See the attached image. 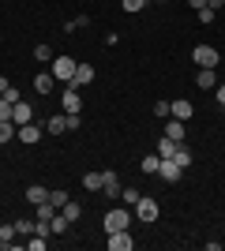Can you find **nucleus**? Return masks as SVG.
<instances>
[{
    "mask_svg": "<svg viewBox=\"0 0 225 251\" xmlns=\"http://www.w3.org/2000/svg\"><path fill=\"white\" fill-rule=\"evenodd\" d=\"M131 210H135V218H139V221H154V218L161 214V210H158V199H150V195H139V202H135Z\"/></svg>",
    "mask_w": 225,
    "mask_h": 251,
    "instance_id": "1",
    "label": "nucleus"
},
{
    "mask_svg": "<svg viewBox=\"0 0 225 251\" xmlns=\"http://www.w3.org/2000/svg\"><path fill=\"white\" fill-rule=\"evenodd\" d=\"M192 60L199 64V68H218V49H214V45H195Z\"/></svg>",
    "mask_w": 225,
    "mask_h": 251,
    "instance_id": "2",
    "label": "nucleus"
},
{
    "mask_svg": "<svg viewBox=\"0 0 225 251\" xmlns=\"http://www.w3.org/2000/svg\"><path fill=\"white\" fill-rule=\"evenodd\" d=\"M75 68H79V64H75L72 56H56V60H53V79H60V83H72Z\"/></svg>",
    "mask_w": 225,
    "mask_h": 251,
    "instance_id": "3",
    "label": "nucleus"
},
{
    "mask_svg": "<svg viewBox=\"0 0 225 251\" xmlns=\"http://www.w3.org/2000/svg\"><path fill=\"white\" fill-rule=\"evenodd\" d=\"M128 225H131V214H128V210H117V206H113V210L105 214V232L128 229Z\"/></svg>",
    "mask_w": 225,
    "mask_h": 251,
    "instance_id": "4",
    "label": "nucleus"
},
{
    "mask_svg": "<svg viewBox=\"0 0 225 251\" xmlns=\"http://www.w3.org/2000/svg\"><path fill=\"white\" fill-rule=\"evenodd\" d=\"M131 248H135V240H131V232H128V229L109 232V251H131Z\"/></svg>",
    "mask_w": 225,
    "mask_h": 251,
    "instance_id": "5",
    "label": "nucleus"
},
{
    "mask_svg": "<svg viewBox=\"0 0 225 251\" xmlns=\"http://www.w3.org/2000/svg\"><path fill=\"white\" fill-rule=\"evenodd\" d=\"M158 176L161 180H169V184H176V180L184 176V169L173 161V157H161V165H158Z\"/></svg>",
    "mask_w": 225,
    "mask_h": 251,
    "instance_id": "6",
    "label": "nucleus"
},
{
    "mask_svg": "<svg viewBox=\"0 0 225 251\" xmlns=\"http://www.w3.org/2000/svg\"><path fill=\"white\" fill-rule=\"evenodd\" d=\"M34 120V109H30V101H15L11 105V124L19 127V124H30Z\"/></svg>",
    "mask_w": 225,
    "mask_h": 251,
    "instance_id": "7",
    "label": "nucleus"
},
{
    "mask_svg": "<svg viewBox=\"0 0 225 251\" xmlns=\"http://www.w3.org/2000/svg\"><path fill=\"white\" fill-rule=\"evenodd\" d=\"M86 83H94V68H90V64H79V68H75V75H72V83H68V86L83 90Z\"/></svg>",
    "mask_w": 225,
    "mask_h": 251,
    "instance_id": "8",
    "label": "nucleus"
},
{
    "mask_svg": "<svg viewBox=\"0 0 225 251\" xmlns=\"http://www.w3.org/2000/svg\"><path fill=\"white\" fill-rule=\"evenodd\" d=\"M101 176H105V184H101V191H105L109 199H120V191H124V188H120V176H117V173H113V169H105Z\"/></svg>",
    "mask_w": 225,
    "mask_h": 251,
    "instance_id": "9",
    "label": "nucleus"
},
{
    "mask_svg": "<svg viewBox=\"0 0 225 251\" xmlns=\"http://www.w3.org/2000/svg\"><path fill=\"white\" fill-rule=\"evenodd\" d=\"M42 131H45V127H38L34 120H30V124H19V127H15V135H19L23 143H38V139H42Z\"/></svg>",
    "mask_w": 225,
    "mask_h": 251,
    "instance_id": "10",
    "label": "nucleus"
},
{
    "mask_svg": "<svg viewBox=\"0 0 225 251\" xmlns=\"http://www.w3.org/2000/svg\"><path fill=\"white\" fill-rule=\"evenodd\" d=\"M195 86H199V90H214V86H218L214 68H199V75H195Z\"/></svg>",
    "mask_w": 225,
    "mask_h": 251,
    "instance_id": "11",
    "label": "nucleus"
},
{
    "mask_svg": "<svg viewBox=\"0 0 225 251\" xmlns=\"http://www.w3.org/2000/svg\"><path fill=\"white\" fill-rule=\"evenodd\" d=\"M169 105H173V113H169V116H176V120H188V116L195 113V105L188 101V98H176V101H169Z\"/></svg>",
    "mask_w": 225,
    "mask_h": 251,
    "instance_id": "12",
    "label": "nucleus"
},
{
    "mask_svg": "<svg viewBox=\"0 0 225 251\" xmlns=\"http://www.w3.org/2000/svg\"><path fill=\"white\" fill-rule=\"evenodd\" d=\"M79 109H83V98H79L75 86H68L64 90V113H79Z\"/></svg>",
    "mask_w": 225,
    "mask_h": 251,
    "instance_id": "13",
    "label": "nucleus"
},
{
    "mask_svg": "<svg viewBox=\"0 0 225 251\" xmlns=\"http://www.w3.org/2000/svg\"><path fill=\"white\" fill-rule=\"evenodd\" d=\"M165 139H173V143H184V120H176V116H173L169 124H165Z\"/></svg>",
    "mask_w": 225,
    "mask_h": 251,
    "instance_id": "14",
    "label": "nucleus"
},
{
    "mask_svg": "<svg viewBox=\"0 0 225 251\" xmlns=\"http://www.w3.org/2000/svg\"><path fill=\"white\" fill-rule=\"evenodd\" d=\"M49 199V188H42V184H30V188H26V202H30V206H38V202H45Z\"/></svg>",
    "mask_w": 225,
    "mask_h": 251,
    "instance_id": "15",
    "label": "nucleus"
},
{
    "mask_svg": "<svg viewBox=\"0 0 225 251\" xmlns=\"http://www.w3.org/2000/svg\"><path fill=\"white\" fill-rule=\"evenodd\" d=\"M173 161H176L180 169H188V165H192V150L184 147V143H176V150H173Z\"/></svg>",
    "mask_w": 225,
    "mask_h": 251,
    "instance_id": "16",
    "label": "nucleus"
},
{
    "mask_svg": "<svg viewBox=\"0 0 225 251\" xmlns=\"http://www.w3.org/2000/svg\"><path fill=\"white\" fill-rule=\"evenodd\" d=\"M53 83H56V79H53V75H38V79H34V90H38V94H53Z\"/></svg>",
    "mask_w": 225,
    "mask_h": 251,
    "instance_id": "17",
    "label": "nucleus"
},
{
    "mask_svg": "<svg viewBox=\"0 0 225 251\" xmlns=\"http://www.w3.org/2000/svg\"><path fill=\"white\" fill-rule=\"evenodd\" d=\"M45 131H49V135H60V131H68L64 113H60V116H49V120H45Z\"/></svg>",
    "mask_w": 225,
    "mask_h": 251,
    "instance_id": "18",
    "label": "nucleus"
},
{
    "mask_svg": "<svg viewBox=\"0 0 225 251\" xmlns=\"http://www.w3.org/2000/svg\"><path fill=\"white\" fill-rule=\"evenodd\" d=\"M68 225H72V221H68V218H64V214H60V210H56L53 218H49V229H53V232H56V236H60V232H68Z\"/></svg>",
    "mask_w": 225,
    "mask_h": 251,
    "instance_id": "19",
    "label": "nucleus"
},
{
    "mask_svg": "<svg viewBox=\"0 0 225 251\" xmlns=\"http://www.w3.org/2000/svg\"><path fill=\"white\" fill-rule=\"evenodd\" d=\"M101 184H105V176H101V173H86V176H83V188H86V191H101Z\"/></svg>",
    "mask_w": 225,
    "mask_h": 251,
    "instance_id": "20",
    "label": "nucleus"
},
{
    "mask_svg": "<svg viewBox=\"0 0 225 251\" xmlns=\"http://www.w3.org/2000/svg\"><path fill=\"white\" fill-rule=\"evenodd\" d=\"M34 229H38V221H30V218L15 221V232H19V236H34Z\"/></svg>",
    "mask_w": 225,
    "mask_h": 251,
    "instance_id": "21",
    "label": "nucleus"
},
{
    "mask_svg": "<svg viewBox=\"0 0 225 251\" xmlns=\"http://www.w3.org/2000/svg\"><path fill=\"white\" fill-rule=\"evenodd\" d=\"M60 214H64L68 221H79V214H83V206H79V202H72V199H68L64 206H60Z\"/></svg>",
    "mask_w": 225,
    "mask_h": 251,
    "instance_id": "22",
    "label": "nucleus"
},
{
    "mask_svg": "<svg viewBox=\"0 0 225 251\" xmlns=\"http://www.w3.org/2000/svg\"><path fill=\"white\" fill-rule=\"evenodd\" d=\"M158 165H161L158 150H154V154H147V157H143V173H158Z\"/></svg>",
    "mask_w": 225,
    "mask_h": 251,
    "instance_id": "23",
    "label": "nucleus"
},
{
    "mask_svg": "<svg viewBox=\"0 0 225 251\" xmlns=\"http://www.w3.org/2000/svg\"><path fill=\"white\" fill-rule=\"evenodd\" d=\"M49 202H53V206L60 210V206L68 202V191H64V188H53V191H49Z\"/></svg>",
    "mask_w": 225,
    "mask_h": 251,
    "instance_id": "24",
    "label": "nucleus"
},
{
    "mask_svg": "<svg viewBox=\"0 0 225 251\" xmlns=\"http://www.w3.org/2000/svg\"><path fill=\"white\" fill-rule=\"evenodd\" d=\"M173 150H176V143L161 135V143H158V157H173Z\"/></svg>",
    "mask_w": 225,
    "mask_h": 251,
    "instance_id": "25",
    "label": "nucleus"
},
{
    "mask_svg": "<svg viewBox=\"0 0 225 251\" xmlns=\"http://www.w3.org/2000/svg\"><path fill=\"white\" fill-rule=\"evenodd\" d=\"M8 139H15V124H11V120H0V143H8Z\"/></svg>",
    "mask_w": 225,
    "mask_h": 251,
    "instance_id": "26",
    "label": "nucleus"
},
{
    "mask_svg": "<svg viewBox=\"0 0 225 251\" xmlns=\"http://www.w3.org/2000/svg\"><path fill=\"white\" fill-rule=\"evenodd\" d=\"M86 23H90V19H86V15H75L72 23H64V34H75V30H79V26H86Z\"/></svg>",
    "mask_w": 225,
    "mask_h": 251,
    "instance_id": "27",
    "label": "nucleus"
},
{
    "mask_svg": "<svg viewBox=\"0 0 225 251\" xmlns=\"http://www.w3.org/2000/svg\"><path fill=\"white\" fill-rule=\"evenodd\" d=\"M195 15H199V23H203V26H210L218 11H214V8H199V11H195Z\"/></svg>",
    "mask_w": 225,
    "mask_h": 251,
    "instance_id": "28",
    "label": "nucleus"
},
{
    "mask_svg": "<svg viewBox=\"0 0 225 251\" xmlns=\"http://www.w3.org/2000/svg\"><path fill=\"white\" fill-rule=\"evenodd\" d=\"M64 124H68V131H79V124H83V116H79V113H64Z\"/></svg>",
    "mask_w": 225,
    "mask_h": 251,
    "instance_id": "29",
    "label": "nucleus"
},
{
    "mask_svg": "<svg viewBox=\"0 0 225 251\" xmlns=\"http://www.w3.org/2000/svg\"><path fill=\"white\" fill-rule=\"evenodd\" d=\"M120 199L128 202V206H135V202H139V191H135V188H124V191H120Z\"/></svg>",
    "mask_w": 225,
    "mask_h": 251,
    "instance_id": "30",
    "label": "nucleus"
},
{
    "mask_svg": "<svg viewBox=\"0 0 225 251\" xmlns=\"http://www.w3.org/2000/svg\"><path fill=\"white\" fill-rule=\"evenodd\" d=\"M34 60H53V49H49V45H38V49H34Z\"/></svg>",
    "mask_w": 225,
    "mask_h": 251,
    "instance_id": "31",
    "label": "nucleus"
},
{
    "mask_svg": "<svg viewBox=\"0 0 225 251\" xmlns=\"http://www.w3.org/2000/svg\"><path fill=\"white\" fill-rule=\"evenodd\" d=\"M169 113H173L169 101H154V116H169Z\"/></svg>",
    "mask_w": 225,
    "mask_h": 251,
    "instance_id": "32",
    "label": "nucleus"
},
{
    "mask_svg": "<svg viewBox=\"0 0 225 251\" xmlns=\"http://www.w3.org/2000/svg\"><path fill=\"white\" fill-rule=\"evenodd\" d=\"M150 0H124V11H139V8H147Z\"/></svg>",
    "mask_w": 225,
    "mask_h": 251,
    "instance_id": "33",
    "label": "nucleus"
},
{
    "mask_svg": "<svg viewBox=\"0 0 225 251\" xmlns=\"http://www.w3.org/2000/svg\"><path fill=\"white\" fill-rule=\"evenodd\" d=\"M0 120H11V101H4V98H0Z\"/></svg>",
    "mask_w": 225,
    "mask_h": 251,
    "instance_id": "34",
    "label": "nucleus"
},
{
    "mask_svg": "<svg viewBox=\"0 0 225 251\" xmlns=\"http://www.w3.org/2000/svg\"><path fill=\"white\" fill-rule=\"evenodd\" d=\"M0 98H4V101H11V105H15V101H23V98H19V90H11V86H8V90H4Z\"/></svg>",
    "mask_w": 225,
    "mask_h": 251,
    "instance_id": "35",
    "label": "nucleus"
},
{
    "mask_svg": "<svg viewBox=\"0 0 225 251\" xmlns=\"http://www.w3.org/2000/svg\"><path fill=\"white\" fill-rule=\"evenodd\" d=\"M214 98H218V105H225V83L214 86Z\"/></svg>",
    "mask_w": 225,
    "mask_h": 251,
    "instance_id": "36",
    "label": "nucleus"
},
{
    "mask_svg": "<svg viewBox=\"0 0 225 251\" xmlns=\"http://www.w3.org/2000/svg\"><path fill=\"white\" fill-rule=\"evenodd\" d=\"M222 4H225V0H206V8H214V11L222 8Z\"/></svg>",
    "mask_w": 225,
    "mask_h": 251,
    "instance_id": "37",
    "label": "nucleus"
},
{
    "mask_svg": "<svg viewBox=\"0 0 225 251\" xmlns=\"http://www.w3.org/2000/svg\"><path fill=\"white\" fill-rule=\"evenodd\" d=\"M188 4H192L195 11H199V8H206V0H188Z\"/></svg>",
    "mask_w": 225,
    "mask_h": 251,
    "instance_id": "38",
    "label": "nucleus"
},
{
    "mask_svg": "<svg viewBox=\"0 0 225 251\" xmlns=\"http://www.w3.org/2000/svg\"><path fill=\"white\" fill-rule=\"evenodd\" d=\"M8 86H11V83H8V79H4V75H0V94H4V90H8Z\"/></svg>",
    "mask_w": 225,
    "mask_h": 251,
    "instance_id": "39",
    "label": "nucleus"
}]
</instances>
